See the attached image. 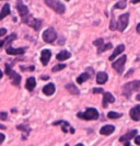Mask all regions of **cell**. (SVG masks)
Returning <instances> with one entry per match:
<instances>
[{
	"label": "cell",
	"instance_id": "ffe728a7",
	"mask_svg": "<svg viewBox=\"0 0 140 146\" xmlns=\"http://www.w3.org/2000/svg\"><path fill=\"white\" fill-rule=\"evenodd\" d=\"M35 85H36V80L34 77H30L26 80V84H25V87L29 91H32L34 88H35Z\"/></svg>",
	"mask_w": 140,
	"mask_h": 146
},
{
	"label": "cell",
	"instance_id": "f1b7e54d",
	"mask_svg": "<svg viewBox=\"0 0 140 146\" xmlns=\"http://www.w3.org/2000/svg\"><path fill=\"white\" fill-rule=\"evenodd\" d=\"M65 67H66L65 64H58V65L54 66L52 70H53V73H56V72H59V70H62Z\"/></svg>",
	"mask_w": 140,
	"mask_h": 146
},
{
	"label": "cell",
	"instance_id": "f546056e",
	"mask_svg": "<svg viewBox=\"0 0 140 146\" xmlns=\"http://www.w3.org/2000/svg\"><path fill=\"white\" fill-rule=\"evenodd\" d=\"M16 129H18V130H20V131H25L28 135H29V133L31 132V129H30L28 125H18V126H16Z\"/></svg>",
	"mask_w": 140,
	"mask_h": 146
},
{
	"label": "cell",
	"instance_id": "d6a6232c",
	"mask_svg": "<svg viewBox=\"0 0 140 146\" xmlns=\"http://www.w3.org/2000/svg\"><path fill=\"white\" fill-rule=\"evenodd\" d=\"M92 92H93V94H103L104 90H103V88H93Z\"/></svg>",
	"mask_w": 140,
	"mask_h": 146
},
{
	"label": "cell",
	"instance_id": "f35d334b",
	"mask_svg": "<svg viewBox=\"0 0 140 146\" xmlns=\"http://www.w3.org/2000/svg\"><path fill=\"white\" fill-rule=\"evenodd\" d=\"M138 2H140V0H133V5H136V3H138Z\"/></svg>",
	"mask_w": 140,
	"mask_h": 146
},
{
	"label": "cell",
	"instance_id": "4dcf8cb0",
	"mask_svg": "<svg viewBox=\"0 0 140 146\" xmlns=\"http://www.w3.org/2000/svg\"><path fill=\"white\" fill-rule=\"evenodd\" d=\"M110 29L112 30V31H114V30L117 29V23L115 22V19L113 18L111 20V24H110Z\"/></svg>",
	"mask_w": 140,
	"mask_h": 146
},
{
	"label": "cell",
	"instance_id": "484cf974",
	"mask_svg": "<svg viewBox=\"0 0 140 146\" xmlns=\"http://www.w3.org/2000/svg\"><path fill=\"white\" fill-rule=\"evenodd\" d=\"M112 47H113V45H112L111 43L102 44V45L99 47V50H97V53H99V54H101V53H103V52L107 51V50H111Z\"/></svg>",
	"mask_w": 140,
	"mask_h": 146
},
{
	"label": "cell",
	"instance_id": "7bdbcfd3",
	"mask_svg": "<svg viewBox=\"0 0 140 146\" xmlns=\"http://www.w3.org/2000/svg\"><path fill=\"white\" fill-rule=\"evenodd\" d=\"M2 76H3V74H2V72H1V70H0V78H1Z\"/></svg>",
	"mask_w": 140,
	"mask_h": 146
},
{
	"label": "cell",
	"instance_id": "8fae6325",
	"mask_svg": "<svg viewBox=\"0 0 140 146\" xmlns=\"http://www.w3.org/2000/svg\"><path fill=\"white\" fill-rule=\"evenodd\" d=\"M51 56H52V52L49 50H43L42 53H41V62L44 66H46L48 64L49 59H51Z\"/></svg>",
	"mask_w": 140,
	"mask_h": 146
},
{
	"label": "cell",
	"instance_id": "ac0fdd59",
	"mask_svg": "<svg viewBox=\"0 0 140 146\" xmlns=\"http://www.w3.org/2000/svg\"><path fill=\"white\" fill-rule=\"evenodd\" d=\"M25 52V48H12L11 46L7 47V53L9 55H21Z\"/></svg>",
	"mask_w": 140,
	"mask_h": 146
},
{
	"label": "cell",
	"instance_id": "7a4b0ae2",
	"mask_svg": "<svg viewBox=\"0 0 140 146\" xmlns=\"http://www.w3.org/2000/svg\"><path fill=\"white\" fill-rule=\"evenodd\" d=\"M45 3L49 8H52L55 12H57L58 15H64L66 11L65 5H62L58 0H45Z\"/></svg>",
	"mask_w": 140,
	"mask_h": 146
},
{
	"label": "cell",
	"instance_id": "8d00e7d4",
	"mask_svg": "<svg viewBox=\"0 0 140 146\" xmlns=\"http://www.w3.org/2000/svg\"><path fill=\"white\" fill-rule=\"evenodd\" d=\"M5 139H6V136H5L3 134H1V133H0V144H2V143H3Z\"/></svg>",
	"mask_w": 140,
	"mask_h": 146
},
{
	"label": "cell",
	"instance_id": "836d02e7",
	"mask_svg": "<svg viewBox=\"0 0 140 146\" xmlns=\"http://www.w3.org/2000/svg\"><path fill=\"white\" fill-rule=\"evenodd\" d=\"M8 114L6 112H0V120H7Z\"/></svg>",
	"mask_w": 140,
	"mask_h": 146
},
{
	"label": "cell",
	"instance_id": "277c9868",
	"mask_svg": "<svg viewBox=\"0 0 140 146\" xmlns=\"http://www.w3.org/2000/svg\"><path fill=\"white\" fill-rule=\"evenodd\" d=\"M139 89H140V81H138V80L133 81V82H128V84H126L125 86L123 87L124 95H125L127 98H129V96H130V94H131L133 91L139 90Z\"/></svg>",
	"mask_w": 140,
	"mask_h": 146
},
{
	"label": "cell",
	"instance_id": "bcb514c9",
	"mask_svg": "<svg viewBox=\"0 0 140 146\" xmlns=\"http://www.w3.org/2000/svg\"><path fill=\"white\" fill-rule=\"evenodd\" d=\"M0 1H1V0H0Z\"/></svg>",
	"mask_w": 140,
	"mask_h": 146
},
{
	"label": "cell",
	"instance_id": "7402d4cb",
	"mask_svg": "<svg viewBox=\"0 0 140 146\" xmlns=\"http://www.w3.org/2000/svg\"><path fill=\"white\" fill-rule=\"evenodd\" d=\"M14 38H16V35H15V34H11V35H9L6 40L0 41V47H3V46H7V45H9V44L11 43V42H12Z\"/></svg>",
	"mask_w": 140,
	"mask_h": 146
},
{
	"label": "cell",
	"instance_id": "b9f144b4",
	"mask_svg": "<svg viewBox=\"0 0 140 146\" xmlns=\"http://www.w3.org/2000/svg\"><path fill=\"white\" fill-rule=\"evenodd\" d=\"M125 146H130V144H129V142H125Z\"/></svg>",
	"mask_w": 140,
	"mask_h": 146
},
{
	"label": "cell",
	"instance_id": "ab89813d",
	"mask_svg": "<svg viewBox=\"0 0 140 146\" xmlns=\"http://www.w3.org/2000/svg\"><path fill=\"white\" fill-rule=\"evenodd\" d=\"M136 99H137L138 101H140V95H137V96H136Z\"/></svg>",
	"mask_w": 140,
	"mask_h": 146
},
{
	"label": "cell",
	"instance_id": "30bf717a",
	"mask_svg": "<svg viewBox=\"0 0 140 146\" xmlns=\"http://www.w3.org/2000/svg\"><path fill=\"white\" fill-rule=\"evenodd\" d=\"M137 130H131V131L127 132L126 134L124 135H122L120 137H119V142H122V143H125V142H129L131 139H133L136 135H137Z\"/></svg>",
	"mask_w": 140,
	"mask_h": 146
},
{
	"label": "cell",
	"instance_id": "d6986e66",
	"mask_svg": "<svg viewBox=\"0 0 140 146\" xmlns=\"http://www.w3.org/2000/svg\"><path fill=\"white\" fill-rule=\"evenodd\" d=\"M56 88H55V85L54 84H48L46 85L44 88H43V92H44L46 96H52L54 92H55Z\"/></svg>",
	"mask_w": 140,
	"mask_h": 146
},
{
	"label": "cell",
	"instance_id": "5b68a950",
	"mask_svg": "<svg viewBox=\"0 0 140 146\" xmlns=\"http://www.w3.org/2000/svg\"><path fill=\"white\" fill-rule=\"evenodd\" d=\"M57 38V33L53 28H48L43 32V40L46 43H53Z\"/></svg>",
	"mask_w": 140,
	"mask_h": 146
},
{
	"label": "cell",
	"instance_id": "3957f363",
	"mask_svg": "<svg viewBox=\"0 0 140 146\" xmlns=\"http://www.w3.org/2000/svg\"><path fill=\"white\" fill-rule=\"evenodd\" d=\"M22 19H23V22H24V23H26L28 25H30L31 28H33V29L36 30V31H38V30L41 29V27H42V21H41L39 19L33 18L32 15H28L26 17L22 18Z\"/></svg>",
	"mask_w": 140,
	"mask_h": 146
},
{
	"label": "cell",
	"instance_id": "4316f807",
	"mask_svg": "<svg viewBox=\"0 0 140 146\" xmlns=\"http://www.w3.org/2000/svg\"><path fill=\"white\" fill-rule=\"evenodd\" d=\"M107 117L108 119H112V120H115V119H119V117H122V114L120 113H117V112H108L107 113Z\"/></svg>",
	"mask_w": 140,
	"mask_h": 146
},
{
	"label": "cell",
	"instance_id": "ba28073f",
	"mask_svg": "<svg viewBox=\"0 0 140 146\" xmlns=\"http://www.w3.org/2000/svg\"><path fill=\"white\" fill-rule=\"evenodd\" d=\"M128 21H129V13H124L119 17L118 19V23H117V29L123 32L124 30L127 28L128 25Z\"/></svg>",
	"mask_w": 140,
	"mask_h": 146
},
{
	"label": "cell",
	"instance_id": "d4e9b609",
	"mask_svg": "<svg viewBox=\"0 0 140 146\" xmlns=\"http://www.w3.org/2000/svg\"><path fill=\"white\" fill-rule=\"evenodd\" d=\"M89 78H90V75H89L88 73H83L77 78V82H78L79 85H81V84H83L85 80H88Z\"/></svg>",
	"mask_w": 140,
	"mask_h": 146
},
{
	"label": "cell",
	"instance_id": "1f68e13d",
	"mask_svg": "<svg viewBox=\"0 0 140 146\" xmlns=\"http://www.w3.org/2000/svg\"><path fill=\"white\" fill-rule=\"evenodd\" d=\"M102 44H104L103 38H97V40H95V41L93 42V45H95V46H97V47H100Z\"/></svg>",
	"mask_w": 140,
	"mask_h": 146
},
{
	"label": "cell",
	"instance_id": "2e32d148",
	"mask_svg": "<svg viewBox=\"0 0 140 146\" xmlns=\"http://www.w3.org/2000/svg\"><path fill=\"white\" fill-rule=\"evenodd\" d=\"M16 9H18L19 13L21 15V18H24V17H26V15H29V9H28V7L24 6L21 2H19V3L16 5Z\"/></svg>",
	"mask_w": 140,
	"mask_h": 146
},
{
	"label": "cell",
	"instance_id": "ee69618b",
	"mask_svg": "<svg viewBox=\"0 0 140 146\" xmlns=\"http://www.w3.org/2000/svg\"><path fill=\"white\" fill-rule=\"evenodd\" d=\"M76 146H84V145H83V144H81V143H80V144H77V145H76Z\"/></svg>",
	"mask_w": 140,
	"mask_h": 146
},
{
	"label": "cell",
	"instance_id": "603a6c76",
	"mask_svg": "<svg viewBox=\"0 0 140 146\" xmlns=\"http://www.w3.org/2000/svg\"><path fill=\"white\" fill-rule=\"evenodd\" d=\"M66 89L70 94H72V95H79V94H80V92H79V89H78L77 86L74 85V84H68V85H66Z\"/></svg>",
	"mask_w": 140,
	"mask_h": 146
},
{
	"label": "cell",
	"instance_id": "cb8c5ba5",
	"mask_svg": "<svg viewBox=\"0 0 140 146\" xmlns=\"http://www.w3.org/2000/svg\"><path fill=\"white\" fill-rule=\"evenodd\" d=\"M8 15H10V7H9V5H5L1 9V11H0V20L6 18Z\"/></svg>",
	"mask_w": 140,
	"mask_h": 146
},
{
	"label": "cell",
	"instance_id": "74e56055",
	"mask_svg": "<svg viewBox=\"0 0 140 146\" xmlns=\"http://www.w3.org/2000/svg\"><path fill=\"white\" fill-rule=\"evenodd\" d=\"M136 30H137V32H138V33H140V23L138 24V25H137V28H136Z\"/></svg>",
	"mask_w": 140,
	"mask_h": 146
},
{
	"label": "cell",
	"instance_id": "44dd1931",
	"mask_svg": "<svg viewBox=\"0 0 140 146\" xmlns=\"http://www.w3.org/2000/svg\"><path fill=\"white\" fill-rule=\"evenodd\" d=\"M70 56H71V54H70L68 51H61L60 53H58V54H57L56 58L61 62V60H66V59L70 58Z\"/></svg>",
	"mask_w": 140,
	"mask_h": 146
},
{
	"label": "cell",
	"instance_id": "7c38bea8",
	"mask_svg": "<svg viewBox=\"0 0 140 146\" xmlns=\"http://www.w3.org/2000/svg\"><path fill=\"white\" fill-rule=\"evenodd\" d=\"M115 102V98L111 92H103V107L107 108L108 103Z\"/></svg>",
	"mask_w": 140,
	"mask_h": 146
},
{
	"label": "cell",
	"instance_id": "52a82bcc",
	"mask_svg": "<svg viewBox=\"0 0 140 146\" xmlns=\"http://www.w3.org/2000/svg\"><path fill=\"white\" fill-rule=\"evenodd\" d=\"M126 60H127V56H126V55H123L122 57H119L116 62H114V63L112 64V67H113L118 74H123V72H124V65H125Z\"/></svg>",
	"mask_w": 140,
	"mask_h": 146
},
{
	"label": "cell",
	"instance_id": "9c48e42d",
	"mask_svg": "<svg viewBox=\"0 0 140 146\" xmlns=\"http://www.w3.org/2000/svg\"><path fill=\"white\" fill-rule=\"evenodd\" d=\"M54 126H56V125H60L61 126V130L64 133H68V132H70V133H74V130L70 126V124L67 122V121H64V120H60V121H57V122H54L53 123Z\"/></svg>",
	"mask_w": 140,
	"mask_h": 146
},
{
	"label": "cell",
	"instance_id": "e0dca14e",
	"mask_svg": "<svg viewBox=\"0 0 140 146\" xmlns=\"http://www.w3.org/2000/svg\"><path fill=\"white\" fill-rule=\"evenodd\" d=\"M115 131V126L114 125H105L100 130V134L102 135H111L112 133Z\"/></svg>",
	"mask_w": 140,
	"mask_h": 146
},
{
	"label": "cell",
	"instance_id": "6da1fadb",
	"mask_svg": "<svg viewBox=\"0 0 140 146\" xmlns=\"http://www.w3.org/2000/svg\"><path fill=\"white\" fill-rule=\"evenodd\" d=\"M77 117H80V119H83V120H87V121L96 120V119L99 117V112H97V110L94 109V108H88L84 112H79V113H77Z\"/></svg>",
	"mask_w": 140,
	"mask_h": 146
},
{
	"label": "cell",
	"instance_id": "5bb4252c",
	"mask_svg": "<svg viewBox=\"0 0 140 146\" xmlns=\"http://www.w3.org/2000/svg\"><path fill=\"white\" fill-rule=\"evenodd\" d=\"M124 51H125V45H124V44H120V45H118L117 47L114 50L113 54H112L111 56H110V58H108V59H110L111 62H113V60H114V58H116L118 55H119V54H122V53H123Z\"/></svg>",
	"mask_w": 140,
	"mask_h": 146
},
{
	"label": "cell",
	"instance_id": "e575fe53",
	"mask_svg": "<svg viewBox=\"0 0 140 146\" xmlns=\"http://www.w3.org/2000/svg\"><path fill=\"white\" fill-rule=\"evenodd\" d=\"M133 139H135V143L140 146V135H136Z\"/></svg>",
	"mask_w": 140,
	"mask_h": 146
},
{
	"label": "cell",
	"instance_id": "83f0119b",
	"mask_svg": "<svg viewBox=\"0 0 140 146\" xmlns=\"http://www.w3.org/2000/svg\"><path fill=\"white\" fill-rule=\"evenodd\" d=\"M126 1H127V0H119L117 3L114 6V9H125Z\"/></svg>",
	"mask_w": 140,
	"mask_h": 146
},
{
	"label": "cell",
	"instance_id": "d590c367",
	"mask_svg": "<svg viewBox=\"0 0 140 146\" xmlns=\"http://www.w3.org/2000/svg\"><path fill=\"white\" fill-rule=\"evenodd\" d=\"M6 33H7V30H6V29H0V36H3Z\"/></svg>",
	"mask_w": 140,
	"mask_h": 146
},
{
	"label": "cell",
	"instance_id": "60d3db41",
	"mask_svg": "<svg viewBox=\"0 0 140 146\" xmlns=\"http://www.w3.org/2000/svg\"><path fill=\"white\" fill-rule=\"evenodd\" d=\"M48 78H49V77H47V76H43V77H42V79H48Z\"/></svg>",
	"mask_w": 140,
	"mask_h": 146
},
{
	"label": "cell",
	"instance_id": "f6af8a7d",
	"mask_svg": "<svg viewBox=\"0 0 140 146\" xmlns=\"http://www.w3.org/2000/svg\"><path fill=\"white\" fill-rule=\"evenodd\" d=\"M66 1H70V0H66Z\"/></svg>",
	"mask_w": 140,
	"mask_h": 146
},
{
	"label": "cell",
	"instance_id": "4fadbf2b",
	"mask_svg": "<svg viewBox=\"0 0 140 146\" xmlns=\"http://www.w3.org/2000/svg\"><path fill=\"white\" fill-rule=\"evenodd\" d=\"M129 115L133 121H139L140 120V106H135L133 109L130 110Z\"/></svg>",
	"mask_w": 140,
	"mask_h": 146
},
{
	"label": "cell",
	"instance_id": "8992f818",
	"mask_svg": "<svg viewBox=\"0 0 140 146\" xmlns=\"http://www.w3.org/2000/svg\"><path fill=\"white\" fill-rule=\"evenodd\" d=\"M6 74L9 75V77L11 78L12 84H13L14 86H19V85H20V82H21V76L18 73H15L14 70H12V69L9 67V65H6Z\"/></svg>",
	"mask_w": 140,
	"mask_h": 146
},
{
	"label": "cell",
	"instance_id": "9a60e30c",
	"mask_svg": "<svg viewBox=\"0 0 140 146\" xmlns=\"http://www.w3.org/2000/svg\"><path fill=\"white\" fill-rule=\"evenodd\" d=\"M108 79V76H107V74L104 73V72H100V73L96 74V82L99 84V85H103L105 84L106 81Z\"/></svg>",
	"mask_w": 140,
	"mask_h": 146
}]
</instances>
